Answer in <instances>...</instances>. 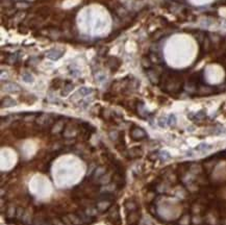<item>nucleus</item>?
<instances>
[{
  "instance_id": "1",
  "label": "nucleus",
  "mask_w": 226,
  "mask_h": 225,
  "mask_svg": "<svg viewBox=\"0 0 226 225\" xmlns=\"http://www.w3.org/2000/svg\"><path fill=\"white\" fill-rule=\"evenodd\" d=\"M129 136L130 138L134 140V141H142L144 139L147 138V133L143 128L139 127V126H132L130 128V131H129Z\"/></svg>"
},
{
  "instance_id": "2",
  "label": "nucleus",
  "mask_w": 226,
  "mask_h": 225,
  "mask_svg": "<svg viewBox=\"0 0 226 225\" xmlns=\"http://www.w3.org/2000/svg\"><path fill=\"white\" fill-rule=\"evenodd\" d=\"M105 64H106V66L109 67V70L112 71L113 73H115V72H117V71L120 69L122 62H121L120 58H118V57H116V56H109L107 57V60H106Z\"/></svg>"
},
{
  "instance_id": "3",
  "label": "nucleus",
  "mask_w": 226,
  "mask_h": 225,
  "mask_svg": "<svg viewBox=\"0 0 226 225\" xmlns=\"http://www.w3.org/2000/svg\"><path fill=\"white\" fill-rule=\"evenodd\" d=\"M109 219L112 220L113 224H115V225H119V224L121 223L120 214H119V209H118V206H115V207H111V211H109Z\"/></svg>"
},
{
  "instance_id": "4",
  "label": "nucleus",
  "mask_w": 226,
  "mask_h": 225,
  "mask_svg": "<svg viewBox=\"0 0 226 225\" xmlns=\"http://www.w3.org/2000/svg\"><path fill=\"white\" fill-rule=\"evenodd\" d=\"M143 155V150L140 147H132L129 150H127L125 156L130 158V160H134V158H139Z\"/></svg>"
},
{
  "instance_id": "5",
  "label": "nucleus",
  "mask_w": 226,
  "mask_h": 225,
  "mask_svg": "<svg viewBox=\"0 0 226 225\" xmlns=\"http://www.w3.org/2000/svg\"><path fill=\"white\" fill-rule=\"evenodd\" d=\"M147 76L149 80L152 82L153 84H157L161 80V76H159V73H158L157 71L155 69H152L150 68L147 70Z\"/></svg>"
},
{
  "instance_id": "6",
  "label": "nucleus",
  "mask_w": 226,
  "mask_h": 225,
  "mask_svg": "<svg viewBox=\"0 0 226 225\" xmlns=\"http://www.w3.org/2000/svg\"><path fill=\"white\" fill-rule=\"evenodd\" d=\"M63 54L64 51H60V50H57V49H51V50L46 52V56L52 60H57L58 58L63 56Z\"/></svg>"
},
{
  "instance_id": "7",
  "label": "nucleus",
  "mask_w": 226,
  "mask_h": 225,
  "mask_svg": "<svg viewBox=\"0 0 226 225\" xmlns=\"http://www.w3.org/2000/svg\"><path fill=\"white\" fill-rule=\"evenodd\" d=\"M97 200H103V201H107V202H114L116 200V196H115L114 193L112 192H104L99 194L98 199Z\"/></svg>"
},
{
  "instance_id": "8",
  "label": "nucleus",
  "mask_w": 226,
  "mask_h": 225,
  "mask_svg": "<svg viewBox=\"0 0 226 225\" xmlns=\"http://www.w3.org/2000/svg\"><path fill=\"white\" fill-rule=\"evenodd\" d=\"M76 127H75V125H71V124H68L66 125L65 129H64V137H66V138H72V136H74V135H76Z\"/></svg>"
},
{
  "instance_id": "9",
  "label": "nucleus",
  "mask_w": 226,
  "mask_h": 225,
  "mask_svg": "<svg viewBox=\"0 0 226 225\" xmlns=\"http://www.w3.org/2000/svg\"><path fill=\"white\" fill-rule=\"evenodd\" d=\"M20 99H21L22 102L26 103V104H33V103L37 100V98H35L33 95H31V94H29V93H23V94L20 96Z\"/></svg>"
},
{
  "instance_id": "10",
  "label": "nucleus",
  "mask_w": 226,
  "mask_h": 225,
  "mask_svg": "<svg viewBox=\"0 0 226 225\" xmlns=\"http://www.w3.org/2000/svg\"><path fill=\"white\" fill-rule=\"evenodd\" d=\"M2 89L7 92H17V91H21V88L17 84H13V82H8L2 86Z\"/></svg>"
},
{
  "instance_id": "11",
  "label": "nucleus",
  "mask_w": 226,
  "mask_h": 225,
  "mask_svg": "<svg viewBox=\"0 0 226 225\" xmlns=\"http://www.w3.org/2000/svg\"><path fill=\"white\" fill-rule=\"evenodd\" d=\"M214 157H212V158H207L206 160L204 162V169L208 172V173H210L212 172V170L214 169V167L216 166V164H217V158L216 160H212Z\"/></svg>"
},
{
  "instance_id": "12",
  "label": "nucleus",
  "mask_w": 226,
  "mask_h": 225,
  "mask_svg": "<svg viewBox=\"0 0 226 225\" xmlns=\"http://www.w3.org/2000/svg\"><path fill=\"white\" fill-rule=\"evenodd\" d=\"M37 13H38L39 17L41 19H44V18H47L50 15V8L47 7V6H42V7L38 8Z\"/></svg>"
},
{
  "instance_id": "13",
  "label": "nucleus",
  "mask_w": 226,
  "mask_h": 225,
  "mask_svg": "<svg viewBox=\"0 0 226 225\" xmlns=\"http://www.w3.org/2000/svg\"><path fill=\"white\" fill-rule=\"evenodd\" d=\"M124 207L127 209L128 211H136L138 209V204H136V201H132L131 199H128L124 202Z\"/></svg>"
},
{
  "instance_id": "14",
  "label": "nucleus",
  "mask_w": 226,
  "mask_h": 225,
  "mask_svg": "<svg viewBox=\"0 0 226 225\" xmlns=\"http://www.w3.org/2000/svg\"><path fill=\"white\" fill-rule=\"evenodd\" d=\"M16 105V101L11 97H5L1 100V106L2 107H11Z\"/></svg>"
},
{
  "instance_id": "15",
  "label": "nucleus",
  "mask_w": 226,
  "mask_h": 225,
  "mask_svg": "<svg viewBox=\"0 0 226 225\" xmlns=\"http://www.w3.org/2000/svg\"><path fill=\"white\" fill-rule=\"evenodd\" d=\"M106 172L105 168H103V167H98V168L95 169V172H94V174H93V178L94 179H98L100 178L102 175H104Z\"/></svg>"
},
{
  "instance_id": "16",
  "label": "nucleus",
  "mask_w": 226,
  "mask_h": 225,
  "mask_svg": "<svg viewBox=\"0 0 226 225\" xmlns=\"http://www.w3.org/2000/svg\"><path fill=\"white\" fill-rule=\"evenodd\" d=\"M63 86H65V84H64V82L60 78H54L51 82V88L53 90H58Z\"/></svg>"
},
{
  "instance_id": "17",
  "label": "nucleus",
  "mask_w": 226,
  "mask_h": 225,
  "mask_svg": "<svg viewBox=\"0 0 226 225\" xmlns=\"http://www.w3.org/2000/svg\"><path fill=\"white\" fill-rule=\"evenodd\" d=\"M141 64H142V66H143L145 69H147V70H148V69L151 68L152 62L150 60L149 56H143V57H142V60H141Z\"/></svg>"
},
{
  "instance_id": "18",
  "label": "nucleus",
  "mask_w": 226,
  "mask_h": 225,
  "mask_svg": "<svg viewBox=\"0 0 226 225\" xmlns=\"http://www.w3.org/2000/svg\"><path fill=\"white\" fill-rule=\"evenodd\" d=\"M149 58H150V60L152 62V64H154V63H155V64H161L162 63V57L159 56L156 52H151L149 55Z\"/></svg>"
},
{
  "instance_id": "19",
  "label": "nucleus",
  "mask_w": 226,
  "mask_h": 225,
  "mask_svg": "<svg viewBox=\"0 0 226 225\" xmlns=\"http://www.w3.org/2000/svg\"><path fill=\"white\" fill-rule=\"evenodd\" d=\"M198 92L201 95H208V94H212L214 92V89L212 87H200L198 90Z\"/></svg>"
},
{
  "instance_id": "20",
  "label": "nucleus",
  "mask_w": 226,
  "mask_h": 225,
  "mask_svg": "<svg viewBox=\"0 0 226 225\" xmlns=\"http://www.w3.org/2000/svg\"><path fill=\"white\" fill-rule=\"evenodd\" d=\"M194 37L199 42V44H203L205 38H206V35L203 31H197V33H194Z\"/></svg>"
},
{
  "instance_id": "21",
  "label": "nucleus",
  "mask_w": 226,
  "mask_h": 225,
  "mask_svg": "<svg viewBox=\"0 0 226 225\" xmlns=\"http://www.w3.org/2000/svg\"><path fill=\"white\" fill-rule=\"evenodd\" d=\"M73 88H74L73 84H71V82H67V84L64 86V91H63V93H62V95L66 96L68 93H70L71 91L73 90Z\"/></svg>"
},
{
  "instance_id": "22",
  "label": "nucleus",
  "mask_w": 226,
  "mask_h": 225,
  "mask_svg": "<svg viewBox=\"0 0 226 225\" xmlns=\"http://www.w3.org/2000/svg\"><path fill=\"white\" fill-rule=\"evenodd\" d=\"M210 148H212V146H210V145H208V144L201 143V144H199L198 146L196 147V150H198V151H201V152H205V151H207L208 149H210Z\"/></svg>"
},
{
  "instance_id": "23",
  "label": "nucleus",
  "mask_w": 226,
  "mask_h": 225,
  "mask_svg": "<svg viewBox=\"0 0 226 225\" xmlns=\"http://www.w3.org/2000/svg\"><path fill=\"white\" fill-rule=\"evenodd\" d=\"M120 135H121V133H118L117 130H112V131H109V139H111L112 141H114V142L117 141L118 139H119V137H120Z\"/></svg>"
},
{
  "instance_id": "24",
  "label": "nucleus",
  "mask_w": 226,
  "mask_h": 225,
  "mask_svg": "<svg viewBox=\"0 0 226 225\" xmlns=\"http://www.w3.org/2000/svg\"><path fill=\"white\" fill-rule=\"evenodd\" d=\"M167 123L170 125V126H174L176 124V117L174 115H170L169 118L167 119Z\"/></svg>"
},
{
  "instance_id": "25",
  "label": "nucleus",
  "mask_w": 226,
  "mask_h": 225,
  "mask_svg": "<svg viewBox=\"0 0 226 225\" xmlns=\"http://www.w3.org/2000/svg\"><path fill=\"white\" fill-rule=\"evenodd\" d=\"M22 79L26 82H33V77L30 75L29 73H24L22 75Z\"/></svg>"
},
{
  "instance_id": "26",
  "label": "nucleus",
  "mask_w": 226,
  "mask_h": 225,
  "mask_svg": "<svg viewBox=\"0 0 226 225\" xmlns=\"http://www.w3.org/2000/svg\"><path fill=\"white\" fill-rule=\"evenodd\" d=\"M91 92H92V90L91 89H88V88H81V89L79 90L78 93L81 96H87V95H89Z\"/></svg>"
},
{
  "instance_id": "27",
  "label": "nucleus",
  "mask_w": 226,
  "mask_h": 225,
  "mask_svg": "<svg viewBox=\"0 0 226 225\" xmlns=\"http://www.w3.org/2000/svg\"><path fill=\"white\" fill-rule=\"evenodd\" d=\"M16 60H17L16 54H11L10 56H7V58H6V63H8V64L13 65V64L16 62Z\"/></svg>"
},
{
  "instance_id": "28",
  "label": "nucleus",
  "mask_w": 226,
  "mask_h": 225,
  "mask_svg": "<svg viewBox=\"0 0 226 225\" xmlns=\"http://www.w3.org/2000/svg\"><path fill=\"white\" fill-rule=\"evenodd\" d=\"M27 31H28V28L27 27H25L23 24H20L19 25V33H27Z\"/></svg>"
},
{
  "instance_id": "29",
  "label": "nucleus",
  "mask_w": 226,
  "mask_h": 225,
  "mask_svg": "<svg viewBox=\"0 0 226 225\" xmlns=\"http://www.w3.org/2000/svg\"><path fill=\"white\" fill-rule=\"evenodd\" d=\"M166 123H167V119L161 118V119L158 120V125H159L161 127H165V126H166Z\"/></svg>"
},
{
  "instance_id": "30",
  "label": "nucleus",
  "mask_w": 226,
  "mask_h": 225,
  "mask_svg": "<svg viewBox=\"0 0 226 225\" xmlns=\"http://www.w3.org/2000/svg\"><path fill=\"white\" fill-rule=\"evenodd\" d=\"M158 157V154H157V152H153V153H151V154H149V156H148V158H149L150 160H155L156 158Z\"/></svg>"
},
{
  "instance_id": "31",
  "label": "nucleus",
  "mask_w": 226,
  "mask_h": 225,
  "mask_svg": "<svg viewBox=\"0 0 226 225\" xmlns=\"http://www.w3.org/2000/svg\"><path fill=\"white\" fill-rule=\"evenodd\" d=\"M205 117V113L203 111H199V113H197L196 114V118H198V119H203Z\"/></svg>"
},
{
  "instance_id": "32",
  "label": "nucleus",
  "mask_w": 226,
  "mask_h": 225,
  "mask_svg": "<svg viewBox=\"0 0 226 225\" xmlns=\"http://www.w3.org/2000/svg\"><path fill=\"white\" fill-rule=\"evenodd\" d=\"M23 214H24V209H23V207H18V209H17V217H20V216H22Z\"/></svg>"
}]
</instances>
